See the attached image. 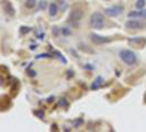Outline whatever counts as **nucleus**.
Returning <instances> with one entry per match:
<instances>
[{
	"label": "nucleus",
	"instance_id": "obj_3",
	"mask_svg": "<svg viewBox=\"0 0 146 132\" xmlns=\"http://www.w3.org/2000/svg\"><path fill=\"white\" fill-rule=\"evenodd\" d=\"M82 17H84V13H82L81 10L74 9V10L70 11V13L68 15V23L74 25V27H78V24H79L80 20L82 19Z\"/></svg>",
	"mask_w": 146,
	"mask_h": 132
},
{
	"label": "nucleus",
	"instance_id": "obj_11",
	"mask_svg": "<svg viewBox=\"0 0 146 132\" xmlns=\"http://www.w3.org/2000/svg\"><path fill=\"white\" fill-rule=\"evenodd\" d=\"M60 33H62L63 35H65V37H68V35L72 34V30H70V28L65 27V28H62V29H60Z\"/></svg>",
	"mask_w": 146,
	"mask_h": 132
},
{
	"label": "nucleus",
	"instance_id": "obj_9",
	"mask_svg": "<svg viewBox=\"0 0 146 132\" xmlns=\"http://www.w3.org/2000/svg\"><path fill=\"white\" fill-rule=\"evenodd\" d=\"M58 12V6L55 2H52L50 5V15L51 17H55Z\"/></svg>",
	"mask_w": 146,
	"mask_h": 132
},
{
	"label": "nucleus",
	"instance_id": "obj_21",
	"mask_svg": "<svg viewBox=\"0 0 146 132\" xmlns=\"http://www.w3.org/2000/svg\"><path fill=\"white\" fill-rule=\"evenodd\" d=\"M28 73H29V76H31V77L36 76V72L35 71H28Z\"/></svg>",
	"mask_w": 146,
	"mask_h": 132
},
{
	"label": "nucleus",
	"instance_id": "obj_23",
	"mask_svg": "<svg viewBox=\"0 0 146 132\" xmlns=\"http://www.w3.org/2000/svg\"><path fill=\"white\" fill-rule=\"evenodd\" d=\"M54 101V96H51L48 99H47V103H53Z\"/></svg>",
	"mask_w": 146,
	"mask_h": 132
},
{
	"label": "nucleus",
	"instance_id": "obj_20",
	"mask_svg": "<svg viewBox=\"0 0 146 132\" xmlns=\"http://www.w3.org/2000/svg\"><path fill=\"white\" fill-rule=\"evenodd\" d=\"M52 55L51 54H47V53H45V54H40V55H37L35 59H43V57H51Z\"/></svg>",
	"mask_w": 146,
	"mask_h": 132
},
{
	"label": "nucleus",
	"instance_id": "obj_1",
	"mask_svg": "<svg viewBox=\"0 0 146 132\" xmlns=\"http://www.w3.org/2000/svg\"><path fill=\"white\" fill-rule=\"evenodd\" d=\"M104 24H106V20H104V17L102 13L100 12H94L92 15H90V19H89V25L95 30H100L104 28Z\"/></svg>",
	"mask_w": 146,
	"mask_h": 132
},
{
	"label": "nucleus",
	"instance_id": "obj_22",
	"mask_svg": "<svg viewBox=\"0 0 146 132\" xmlns=\"http://www.w3.org/2000/svg\"><path fill=\"white\" fill-rule=\"evenodd\" d=\"M59 106H64L65 107V106H67V101H66L65 99H60L59 100Z\"/></svg>",
	"mask_w": 146,
	"mask_h": 132
},
{
	"label": "nucleus",
	"instance_id": "obj_6",
	"mask_svg": "<svg viewBox=\"0 0 146 132\" xmlns=\"http://www.w3.org/2000/svg\"><path fill=\"white\" fill-rule=\"evenodd\" d=\"M125 28L130 30H139L144 28V23L139 20H129L125 23Z\"/></svg>",
	"mask_w": 146,
	"mask_h": 132
},
{
	"label": "nucleus",
	"instance_id": "obj_2",
	"mask_svg": "<svg viewBox=\"0 0 146 132\" xmlns=\"http://www.w3.org/2000/svg\"><path fill=\"white\" fill-rule=\"evenodd\" d=\"M120 59L129 66L135 65L136 62H137L136 54L133 51H131V50H122V51H120Z\"/></svg>",
	"mask_w": 146,
	"mask_h": 132
},
{
	"label": "nucleus",
	"instance_id": "obj_10",
	"mask_svg": "<svg viewBox=\"0 0 146 132\" xmlns=\"http://www.w3.org/2000/svg\"><path fill=\"white\" fill-rule=\"evenodd\" d=\"M36 3H37L36 0H25L24 6L28 8V9H33V8H35Z\"/></svg>",
	"mask_w": 146,
	"mask_h": 132
},
{
	"label": "nucleus",
	"instance_id": "obj_13",
	"mask_svg": "<svg viewBox=\"0 0 146 132\" xmlns=\"http://www.w3.org/2000/svg\"><path fill=\"white\" fill-rule=\"evenodd\" d=\"M84 123V119H81V118H79V119H76L75 121H74V127L75 128H78L79 125H81Z\"/></svg>",
	"mask_w": 146,
	"mask_h": 132
},
{
	"label": "nucleus",
	"instance_id": "obj_8",
	"mask_svg": "<svg viewBox=\"0 0 146 132\" xmlns=\"http://www.w3.org/2000/svg\"><path fill=\"white\" fill-rule=\"evenodd\" d=\"M102 84H103V78L101 77V76H98V77L96 78V81L92 83V85H91V89H94V90L99 89V88L102 86Z\"/></svg>",
	"mask_w": 146,
	"mask_h": 132
},
{
	"label": "nucleus",
	"instance_id": "obj_15",
	"mask_svg": "<svg viewBox=\"0 0 146 132\" xmlns=\"http://www.w3.org/2000/svg\"><path fill=\"white\" fill-rule=\"evenodd\" d=\"M20 31H21L22 34H27V33H29L30 31H31V28H29V27H21Z\"/></svg>",
	"mask_w": 146,
	"mask_h": 132
},
{
	"label": "nucleus",
	"instance_id": "obj_18",
	"mask_svg": "<svg viewBox=\"0 0 146 132\" xmlns=\"http://www.w3.org/2000/svg\"><path fill=\"white\" fill-rule=\"evenodd\" d=\"M139 17H141V18H145L146 19V9H141V10H139Z\"/></svg>",
	"mask_w": 146,
	"mask_h": 132
},
{
	"label": "nucleus",
	"instance_id": "obj_17",
	"mask_svg": "<svg viewBox=\"0 0 146 132\" xmlns=\"http://www.w3.org/2000/svg\"><path fill=\"white\" fill-rule=\"evenodd\" d=\"M46 5H47V2H46L45 0H42V1H40V9H41V10H45V8H46Z\"/></svg>",
	"mask_w": 146,
	"mask_h": 132
},
{
	"label": "nucleus",
	"instance_id": "obj_24",
	"mask_svg": "<svg viewBox=\"0 0 146 132\" xmlns=\"http://www.w3.org/2000/svg\"><path fill=\"white\" fill-rule=\"evenodd\" d=\"M30 49L33 51V50H35V49H36V45H31V46H30Z\"/></svg>",
	"mask_w": 146,
	"mask_h": 132
},
{
	"label": "nucleus",
	"instance_id": "obj_14",
	"mask_svg": "<svg viewBox=\"0 0 146 132\" xmlns=\"http://www.w3.org/2000/svg\"><path fill=\"white\" fill-rule=\"evenodd\" d=\"M34 115L37 116L40 119H43L44 118V111L43 110H35V111H34Z\"/></svg>",
	"mask_w": 146,
	"mask_h": 132
},
{
	"label": "nucleus",
	"instance_id": "obj_5",
	"mask_svg": "<svg viewBox=\"0 0 146 132\" xmlns=\"http://www.w3.org/2000/svg\"><path fill=\"white\" fill-rule=\"evenodd\" d=\"M90 40L92 41V43L97 44V45H101V44H106L111 42L110 37H102V35H99V34H96V33H92L90 35Z\"/></svg>",
	"mask_w": 146,
	"mask_h": 132
},
{
	"label": "nucleus",
	"instance_id": "obj_4",
	"mask_svg": "<svg viewBox=\"0 0 146 132\" xmlns=\"http://www.w3.org/2000/svg\"><path fill=\"white\" fill-rule=\"evenodd\" d=\"M124 11V7L121 6V5H115V6H112V7L106 8L104 9V13L106 15H108L110 18H115L119 17L120 15H122Z\"/></svg>",
	"mask_w": 146,
	"mask_h": 132
},
{
	"label": "nucleus",
	"instance_id": "obj_19",
	"mask_svg": "<svg viewBox=\"0 0 146 132\" xmlns=\"http://www.w3.org/2000/svg\"><path fill=\"white\" fill-rule=\"evenodd\" d=\"M129 18H135V17H139V12H136V11H131L129 15H127Z\"/></svg>",
	"mask_w": 146,
	"mask_h": 132
},
{
	"label": "nucleus",
	"instance_id": "obj_12",
	"mask_svg": "<svg viewBox=\"0 0 146 132\" xmlns=\"http://www.w3.org/2000/svg\"><path fill=\"white\" fill-rule=\"evenodd\" d=\"M145 3H146L145 0H137V1H136L135 7H136V9H139V10H141V9H144Z\"/></svg>",
	"mask_w": 146,
	"mask_h": 132
},
{
	"label": "nucleus",
	"instance_id": "obj_16",
	"mask_svg": "<svg viewBox=\"0 0 146 132\" xmlns=\"http://www.w3.org/2000/svg\"><path fill=\"white\" fill-rule=\"evenodd\" d=\"M55 55H57V56H58V59H60V61H62V62H63L64 64H66V63H67V61H66V59H64V56H63V55H62V54H60L59 52H55Z\"/></svg>",
	"mask_w": 146,
	"mask_h": 132
},
{
	"label": "nucleus",
	"instance_id": "obj_7",
	"mask_svg": "<svg viewBox=\"0 0 146 132\" xmlns=\"http://www.w3.org/2000/svg\"><path fill=\"white\" fill-rule=\"evenodd\" d=\"M3 11H5L8 15H10V17H13V15H15V8L12 6V3L9 2V1H6V2H5V5H3Z\"/></svg>",
	"mask_w": 146,
	"mask_h": 132
}]
</instances>
